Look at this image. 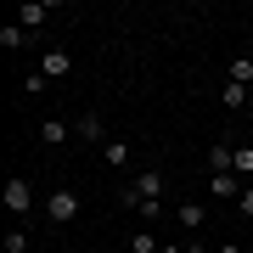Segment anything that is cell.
<instances>
[{
    "instance_id": "6da1fadb",
    "label": "cell",
    "mask_w": 253,
    "mask_h": 253,
    "mask_svg": "<svg viewBox=\"0 0 253 253\" xmlns=\"http://www.w3.org/2000/svg\"><path fill=\"white\" fill-rule=\"evenodd\" d=\"M158 197H163V174H158V169H141L135 180L118 191V203H124V208H135V214H141L146 203H158Z\"/></svg>"
},
{
    "instance_id": "7a4b0ae2",
    "label": "cell",
    "mask_w": 253,
    "mask_h": 253,
    "mask_svg": "<svg viewBox=\"0 0 253 253\" xmlns=\"http://www.w3.org/2000/svg\"><path fill=\"white\" fill-rule=\"evenodd\" d=\"M79 197H73V191H51V197H45V219H51V225H73V219H79Z\"/></svg>"
},
{
    "instance_id": "3957f363",
    "label": "cell",
    "mask_w": 253,
    "mask_h": 253,
    "mask_svg": "<svg viewBox=\"0 0 253 253\" xmlns=\"http://www.w3.org/2000/svg\"><path fill=\"white\" fill-rule=\"evenodd\" d=\"M0 203H6L11 214H28V208H34V186H28L23 174H11V180H6V197H0Z\"/></svg>"
},
{
    "instance_id": "277c9868",
    "label": "cell",
    "mask_w": 253,
    "mask_h": 253,
    "mask_svg": "<svg viewBox=\"0 0 253 253\" xmlns=\"http://www.w3.org/2000/svg\"><path fill=\"white\" fill-rule=\"evenodd\" d=\"M40 73H45V79H68V73H73V56H68L62 45L40 51Z\"/></svg>"
},
{
    "instance_id": "5b68a950",
    "label": "cell",
    "mask_w": 253,
    "mask_h": 253,
    "mask_svg": "<svg viewBox=\"0 0 253 253\" xmlns=\"http://www.w3.org/2000/svg\"><path fill=\"white\" fill-rule=\"evenodd\" d=\"M45 17H51V6H45V0H28V6L17 11V23H23V28H45Z\"/></svg>"
},
{
    "instance_id": "8992f818",
    "label": "cell",
    "mask_w": 253,
    "mask_h": 253,
    "mask_svg": "<svg viewBox=\"0 0 253 253\" xmlns=\"http://www.w3.org/2000/svg\"><path fill=\"white\" fill-rule=\"evenodd\" d=\"M73 135L96 146V141H101V118H96V113H79V118H73Z\"/></svg>"
},
{
    "instance_id": "52a82bcc",
    "label": "cell",
    "mask_w": 253,
    "mask_h": 253,
    "mask_svg": "<svg viewBox=\"0 0 253 253\" xmlns=\"http://www.w3.org/2000/svg\"><path fill=\"white\" fill-rule=\"evenodd\" d=\"M129 152H135V146H129V141H118V135H113V141H101V158H107L113 169H124V163H129Z\"/></svg>"
},
{
    "instance_id": "ba28073f",
    "label": "cell",
    "mask_w": 253,
    "mask_h": 253,
    "mask_svg": "<svg viewBox=\"0 0 253 253\" xmlns=\"http://www.w3.org/2000/svg\"><path fill=\"white\" fill-rule=\"evenodd\" d=\"M73 135V124H62V118H45V124H40V141H45V146H62Z\"/></svg>"
},
{
    "instance_id": "9c48e42d",
    "label": "cell",
    "mask_w": 253,
    "mask_h": 253,
    "mask_svg": "<svg viewBox=\"0 0 253 253\" xmlns=\"http://www.w3.org/2000/svg\"><path fill=\"white\" fill-rule=\"evenodd\" d=\"M174 219H180L186 231H203V219H208V208H203V203H180V208H174Z\"/></svg>"
},
{
    "instance_id": "30bf717a",
    "label": "cell",
    "mask_w": 253,
    "mask_h": 253,
    "mask_svg": "<svg viewBox=\"0 0 253 253\" xmlns=\"http://www.w3.org/2000/svg\"><path fill=\"white\" fill-rule=\"evenodd\" d=\"M208 191H214V197H242V186H236V174H208Z\"/></svg>"
},
{
    "instance_id": "8fae6325",
    "label": "cell",
    "mask_w": 253,
    "mask_h": 253,
    "mask_svg": "<svg viewBox=\"0 0 253 253\" xmlns=\"http://www.w3.org/2000/svg\"><path fill=\"white\" fill-rule=\"evenodd\" d=\"M23 40H28L23 23H6V28H0V45H6V51H23Z\"/></svg>"
},
{
    "instance_id": "7c38bea8",
    "label": "cell",
    "mask_w": 253,
    "mask_h": 253,
    "mask_svg": "<svg viewBox=\"0 0 253 253\" xmlns=\"http://www.w3.org/2000/svg\"><path fill=\"white\" fill-rule=\"evenodd\" d=\"M219 101H225V107H248V84L225 79V90H219Z\"/></svg>"
},
{
    "instance_id": "4fadbf2b",
    "label": "cell",
    "mask_w": 253,
    "mask_h": 253,
    "mask_svg": "<svg viewBox=\"0 0 253 253\" xmlns=\"http://www.w3.org/2000/svg\"><path fill=\"white\" fill-rule=\"evenodd\" d=\"M163 242H158V236L152 231H135V236H129V253H158Z\"/></svg>"
},
{
    "instance_id": "5bb4252c",
    "label": "cell",
    "mask_w": 253,
    "mask_h": 253,
    "mask_svg": "<svg viewBox=\"0 0 253 253\" xmlns=\"http://www.w3.org/2000/svg\"><path fill=\"white\" fill-rule=\"evenodd\" d=\"M231 79L236 84H253V56H236V62H231Z\"/></svg>"
},
{
    "instance_id": "9a60e30c",
    "label": "cell",
    "mask_w": 253,
    "mask_h": 253,
    "mask_svg": "<svg viewBox=\"0 0 253 253\" xmlns=\"http://www.w3.org/2000/svg\"><path fill=\"white\" fill-rule=\"evenodd\" d=\"M45 84H51V79H45V73L34 68V73H28V79H23V96H45Z\"/></svg>"
},
{
    "instance_id": "2e32d148",
    "label": "cell",
    "mask_w": 253,
    "mask_h": 253,
    "mask_svg": "<svg viewBox=\"0 0 253 253\" xmlns=\"http://www.w3.org/2000/svg\"><path fill=\"white\" fill-rule=\"evenodd\" d=\"M6 253H28V231H6Z\"/></svg>"
},
{
    "instance_id": "e0dca14e",
    "label": "cell",
    "mask_w": 253,
    "mask_h": 253,
    "mask_svg": "<svg viewBox=\"0 0 253 253\" xmlns=\"http://www.w3.org/2000/svg\"><path fill=\"white\" fill-rule=\"evenodd\" d=\"M236 174H253V146H236Z\"/></svg>"
},
{
    "instance_id": "ac0fdd59",
    "label": "cell",
    "mask_w": 253,
    "mask_h": 253,
    "mask_svg": "<svg viewBox=\"0 0 253 253\" xmlns=\"http://www.w3.org/2000/svg\"><path fill=\"white\" fill-rule=\"evenodd\" d=\"M236 208H242V214H248V219H253V180H248V186H242V197H236Z\"/></svg>"
},
{
    "instance_id": "d6986e66",
    "label": "cell",
    "mask_w": 253,
    "mask_h": 253,
    "mask_svg": "<svg viewBox=\"0 0 253 253\" xmlns=\"http://www.w3.org/2000/svg\"><path fill=\"white\" fill-rule=\"evenodd\" d=\"M158 253H186V248H180V242H163V248H158Z\"/></svg>"
},
{
    "instance_id": "ffe728a7",
    "label": "cell",
    "mask_w": 253,
    "mask_h": 253,
    "mask_svg": "<svg viewBox=\"0 0 253 253\" xmlns=\"http://www.w3.org/2000/svg\"><path fill=\"white\" fill-rule=\"evenodd\" d=\"M214 253H236V242H219V248H214Z\"/></svg>"
}]
</instances>
